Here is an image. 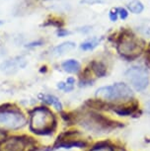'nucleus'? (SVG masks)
Wrapping results in <instances>:
<instances>
[{
  "mask_svg": "<svg viewBox=\"0 0 150 151\" xmlns=\"http://www.w3.org/2000/svg\"><path fill=\"white\" fill-rule=\"evenodd\" d=\"M30 130L36 134H50L55 129L56 121L49 108L38 107L30 112Z\"/></svg>",
  "mask_w": 150,
  "mask_h": 151,
  "instance_id": "obj_1",
  "label": "nucleus"
},
{
  "mask_svg": "<svg viewBox=\"0 0 150 151\" xmlns=\"http://www.w3.org/2000/svg\"><path fill=\"white\" fill-rule=\"evenodd\" d=\"M26 116L22 111L13 105L5 104L0 107V129L17 130L22 129L27 124Z\"/></svg>",
  "mask_w": 150,
  "mask_h": 151,
  "instance_id": "obj_2",
  "label": "nucleus"
},
{
  "mask_svg": "<svg viewBox=\"0 0 150 151\" xmlns=\"http://www.w3.org/2000/svg\"><path fill=\"white\" fill-rule=\"evenodd\" d=\"M144 47V42L137 39L129 31L124 30L118 40V52L123 58L127 59H133L139 55Z\"/></svg>",
  "mask_w": 150,
  "mask_h": 151,
  "instance_id": "obj_3",
  "label": "nucleus"
},
{
  "mask_svg": "<svg viewBox=\"0 0 150 151\" xmlns=\"http://www.w3.org/2000/svg\"><path fill=\"white\" fill-rule=\"evenodd\" d=\"M36 144L27 136H11L0 141V151H34Z\"/></svg>",
  "mask_w": 150,
  "mask_h": 151,
  "instance_id": "obj_4",
  "label": "nucleus"
},
{
  "mask_svg": "<svg viewBox=\"0 0 150 151\" xmlns=\"http://www.w3.org/2000/svg\"><path fill=\"white\" fill-rule=\"evenodd\" d=\"M126 77L135 90L142 91L148 85V73L141 66H132L126 72Z\"/></svg>",
  "mask_w": 150,
  "mask_h": 151,
  "instance_id": "obj_5",
  "label": "nucleus"
},
{
  "mask_svg": "<svg viewBox=\"0 0 150 151\" xmlns=\"http://www.w3.org/2000/svg\"><path fill=\"white\" fill-rule=\"evenodd\" d=\"M27 65L26 58L23 56H16L14 58L7 59L0 64V71L6 74H12L17 72L19 69L24 68Z\"/></svg>",
  "mask_w": 150,
  "mask_h": 151,
  "instance_id": "obj_6",
  "label": "nucleus"
},
{
  "mask_svg": "<svg viewBox=\"0 0 150 151\" xmlns=\"http://www.w3.org/2000/svg\"><path fill=\"white\" fill-rule=\"evenodd\" d=\"M115 92V100H124V99H131L132 97L131 89L124 83H116L113 85Z\"/></svg>",
  "mask_w": 150,
  "mask_h": 151,
  "instance_id": "obj_7",
  "label": "nucleus"
},
{
  "mask_svg": "<svg viewBox=\"0 0 150 151\" xmlns=\"http://www.w3.org/2000/svg\"><path fill=\"white\" fill-rule=\"evenodd\" d=\"M96 97L101 101H115V92L113 86L102 87L97 90Z\"/></svg>",
  "mask_w": 150,
  "mask_h": 151,
  "instance_id": "obj_8",
  "label": "nucleus"
},
{
  "mask_svg": "<svg viewBox=\"0 0 150 151\" xmlns=\"http://www.w3.org/2000/svg\"><path fill=\"white\" fill-rule=\"evenodd\" d=\"M76 45L75 42H62V44L58 45L57 47H55L52 50V55H62L64 53L68 52L69 50H72L73 48H75Z\"/></svg>",
  "mask_w": 150,
  "mask_h": 151,
  "instance_id": "obj_9",
  "label": "nucleus"
},
{
  "mask_svg": "<svg viewBox=\"0 0 150 151\" xmlns=\"http://www.w3.org/2000/svg\"><path fill=\"white\" fill-rule=\"evenodd\" d=\"M62 68H63L64 71L68 73H77L80 70V63L75 60V59H68V60H65L64 62H62L61 64Z\"/></svg>",
  "mask_w": 150,
  "mask_h": 151,
  "instance_id": "obj_10",
  "label": "nucleus"
},
{
  "mask_svg": "<svg viewBox=\"0 0 150 151\" xmlns=\"http://www.w3.org/2000/svg\"><path fill=\"white\" fill-rule=\"evenodd\" d=\"M136 103L134 105L132 104H126V105H121V106H117L114 107V111L118 115L120 116H127V115H131L136 110Z\"/></svg>",
  "mask_w": 150,
  "mask_h": 151,
  "instance_id": "obj_11",
  "label": "nucleus"
},
{
  "mask_svg": "<svg viewBox=\"0 0 150 151\" xmlns=\"http://www.w3.org/2000/svg\"><path fill=\"white\" fill-rule=\"evenodd\" d=\"M42 100L47 105H50L52 106L55 109L61 111L62 110V104L61 102L59 101L58 98H56L55 96L53 95H49V94H44V95L42 96Z\"/></svg>",
  "mask_w": 150,
  "mask_h": 151,
  "instance_id": "obj_12",
  "label": "nucleus"
},
{
  "mask_svg": "<svg viewBox=\"0 0 150 151\" xmlns=\"http://www.w3.org/2000/svg\"><path fill=\"white\" fill-rule=\"evenodd\" d=\"M91 69L98 77H104L107 73L106 66L100 61H93L91 63Z\"/></svg>",
  "mask_w": 150,
  "mask_h": 151,
  "instance_id": "obj_13",
  "label": "nucleus"
},
{
  "mask_svg": "<svg viewBox=\"0 0 150 151\" xmlns=\"http://www.w3.org/2000/svg\"><path fill=\"white\" fill-rule=\"evenodd\" d=\"M127 9L133 14H140L144 10V6L140 0H131L127 3Z\"/></svg>",
  "mask_w": 150,
  "mask_h": 151,
  "instance_id": "obj_14",
  "label": "nucleus"
},
{
  "mask_svg": "<svg viewBox=\"0 0 150 151\" xmlns=\"http://www.w3.org/2000/svg\"><path fill=\"white\" fill-rule=\"evenodd\" d=\"M100 42H101L100 39L93 38L91 40H88V41L82 42L80 47H81V50H92L100 44Z\"/></svg>",
  "mask_w": 150,
  "mask_h": 151,
  "instance_id": "obj_15",
  "label": "nucleus"
},
{
  "mask_svg": "<svg viewBox=\"0 0 150 151\" xmlns=\"http://www.w3.org/2000/svg\"><path fill=\"white\" fill-rule=\"evenodd\" d=\"M90 151H113V148L106 144L100 143V144H97V145H95V146H93Z\"/></svg>",
  "mask_w": 150,
  "mask_h": 151,
  "instance_id": "obj_16",
  "label": "nucleus"
},
{
  "mask_svg": "<svg viewBox=\"0 0 150 151\" xmlns=\"http://www.w3.org/2000/svg\"><path fill=\"white\" fill-rule=\"evenodd\" d=\"M109 17L111 19L112 22H116L118 18V8H114L110 11V14H109Z\"/></svg>",
  "mask_w": 150,
  "mask_h": 151,
  "instance_id": "obj_17",
  "label": "nucleus"
},
{
  "mask_svg": "<svg viewBox=\"0 0 150 151\" xmlns=\"http://www.w3.org/2000/svg\"><path fill=\"white\" fill-rule=\"evenodd\" d=\"M118 17L123 20H126L127 18V16H128L127 10L126 8H118Z\"/></svg>",
  "mask_w": 150,
  "mask_h": 151,
  "instance_id": "obj_18",
  "label": "nucleus"
},
{
  "mask_svg": "<svg viewBox=\"0 0 150 151\" xmlns=\"http://www.w3.org/2000/svg\"><path fill=\"white\" fill-rule=\"evenodd\" d=\"M47 25H52V26H56L59 29V28H61V26L63 25V22H61V21H55V20H50V21H47L46 24H44V26H47Z\"/></svg>",
  "mask_w": 150,
  "mask_h": 151,
  "instance_id": "obj_19",
  "label": "nucleus"
},
{
  "mask_svg": "<svg viewBox=\"0 0 150 151\" xmlns=\"http://www.w3.org/2000/svg\"><path fill=\"white\" fill-rule=\"evenodd\" d=\"M70 32L67 30H64L62 29V28H59V29L57 30V32H56V35H57L58 37H60V38H62V37H65L67 35H69Z\"/></svg>",
  "mask_w": 150,
  "mask_h": 151,
  "instance_id": "obj_20",
  "label": "nucleus"
},
{
  "mask_svg": "<svg viewBox=\"0 0 150 151\" xmlns=\"http://www.w3.org/2000/svg\"><path fill=\"white\" fill-rule=\"evenodd\" d=\"M105 0H81V3H84V4H96V3H102L104 2Z\"/></svg>",
  "mask_w": 150,
  "mask_h": 151,
  "instance_id": "obj_21",
  "label": "nucleus"
},
{
  "mask_svg": "<svg viewBox=\"0 0 150 151\" xmlns=\"http://www.w3.org/2000/svg\"><path fill=\"white\" fill-rule=\"evenodd\" d=\"M42 45V41H37V42H30V44H28L26 47H39V45Z\"/></svg>",
  "mask_w": 150,
  "mask_h": 151,
  "instance_id": "obj_22",
  "label": "nucleus"
},
{
  "mask_svg": "<svg viewBox=\"0 0 150 151\" xmlns=\"http://www.w3.org/2000/svg\"><path fill=\"white\" fill-rule=\"evenodd\" d=\"M66 87H67V84H66V82L64 83V82H59V83L57 84V88L59 90H65L66 89Z\"/></svg>",
  "mask_w": 150,
  "mask_h": 151,
  "instance_id": "obj_23",
  "label": "nucleus"
},
{
  "mask_svg": "<svg viewBox=\"0 0 150 151\" xmlns=\"http://www.w3.org/2000/svg\"><path fill=\"white\" fill-rule=\"evenodd\" d=\"M91 30H92L91 27H84V28H81V29H78L79 32H81V33H88Z\"/></svg>",
  "mask_w": 150,
  "mask_h": 151,
  "instance_id": "obj_24",
  "label": "nucleus"
},
{
  "mask_svg": "<svg viewBox=\"0 0 150 151\" xmlns=\"http://www.w3.org/2000/svg\"><path fill=\"white\" fill-rule=\"evenodd\" d=\"M75 83V80H74V78H72V77H69V78H67V80H66V84H68L70 85V86H73V84Z\"/></svg>",
  "mask_w": 150,
  "mask_h": 151,
  "instance_id": "obj_25",
  "label": "nucleus"
},
{
  "mask_svg": "<svg viewBox=\"0 0 150 151\" xmlns=\"http://www.w3.org/2000/svg\"><path fill=\"white\" fill-rule=\"evenodd\" d=\"M145 110H146L148 113H150V100H149V101H147V102H146V104H145Z\"/></svg>",
  "mask_w": 150,
  "mask_h": 151,
  "instance_id": "obj_26",
  "label": "nucleus"
},
{
  "mask_svg": "<svg viewBox=\"0 0 150 151\" xmlns=\"http://www.w3.org/2000/svg\"><path fill=\"white\" fill-rule=\"evenodd\" d=\"M113 151H126V150L121 147H115V148H113Z\"/></svg>",
  "mask_w": 150,
  "mask_h": 151,
  "instance_id": "obj_27",
  "label": "nucleus"
},
{
  "mask_svg": "<svg viewBox=\"0 0 150 151\" xmlns=\"http://www.w3.org/2000/svg\"><path fill=\"white\" fill-rule=\"evenodd\" d=\"M147 52H148V55H150V45H149V47H148V50H147Z\"/></svg>",
  "mask_w": 150,
  "mask_h": 151,
  "instance_id": "obj_28",
  "label": "nucleus"
},
{
  "mask_svg": "<svg viewBox=\"0 0 150 151\" xmlns=\"http://www.w3.org/2000/svg\"><path fill=\"white\" fill-rule=\"evenodd\" d=\"M2 24H3V21H1V20H0V26H1Z\"/></svg>",
  "mask_w": 150,
  "mask_h": 151,
  "instance_id": "obj_29",
  "label": "nucleus"
}]
</instances>
